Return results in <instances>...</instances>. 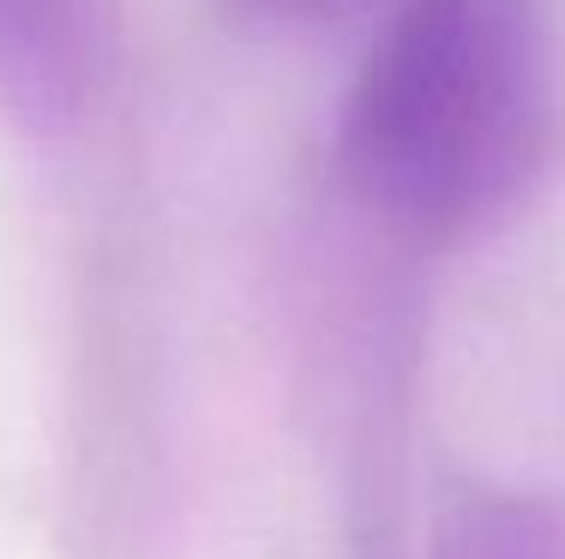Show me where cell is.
Listing matches in <instances>:
<instances>
[{"label":"cell","mask_w":565,"mask_h":559,"mask_svg":"<svg viewBox=\"0 0 565 559\" xmlns=\"http://www.w3.org/2000/svg\"><path fill=\"white\" fill-rule=\"evenodd\" d=\"M115 61V0H0V115L24 132L85 121Z\"/></svg>","instance_id":"cell-2"},{"label":"cell","mask_w":565,"mask_h":559,"mask_svg":"<svg viewBox=\"0 0 565 559\" xmlns=\"http://www.w3.org/2000/svg\"><path fill=\"white\" fill-rule=\"evenodd\" d=\"M434 559H565V505L476 499L446 524Z\"/></svg>","instance_id":"cell-3"},{"label":"cell","mask_w":565,"mask_h":559,"mask_svg":"<svg viewBox=\"0 0 565 559\" xmlns=\"http://www.w3.org/2000/svg\"><path fill=\"white\" fill-rule=\"evenodd\" d=\"M235 7L265 24H338L349 12L373 7V0H235Z\"/></svg>","instance_id":"cell-4"},{"label":"cell","mask_w":565,"mask_h":559,"mask_svg":"<svg viewBox=\"0 0 565 559\" xmlns=\"http://www.w3.org/2000/svg\"><path fill=\"white\" fill-rule=\"evenodd\" d=\"M565 132V61L542 0H397L355 66L338 157L355 198L427 241L505 223Z\"/></svg>","instance_id":"cell-1"}]
</instances>
